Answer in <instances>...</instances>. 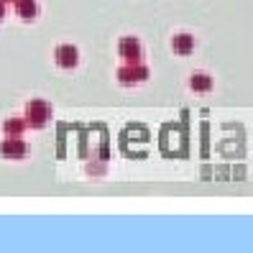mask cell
Segmentation results:
<instances>
[{"label":"cell","instance_id":"obj_1","mask_svg":"<svg viewBox=\"0 0 253 253\" xmlns=\"http://www.w3.org/2000/svg\"><path fill=\"white\" fill-rule=\"evenodd\" d=\"M161 151L164 156H184V130L179 126H164Z\"/></svg>","mask_w":253,"mask_h":253},{"label":"cell","instance_id":"obj_2","mask_svg":"<svg viewBox=\"0 0 253 253\" xmlns=\"http://www.w3.org/2000/svg\"><path fill=\"white\" fill-rule=\"evenodd\" d=\"M49 118H51V105H49V102H43V100H31V102H28V108H26V126L41 128V126L49 123Z\"/></svg>","mask_w":253,"mask_h":253},{"label":"cell","instance_id":"obj_3","mask_svg":"<svg viewBox=\"0 0 253 253\" xmlns=\"http://www.w3.org/2000/svg\"><path fill=\"white\" fill-rule=\"evenodd\" d=\"M115 77H118V82H123V84L143 82V80H148V67L141 64V62H133V64H126V67L118 69Z\"/></svg>","mask_w":253,"mask_h":253},{"label":"cell","instance_id":"obj_4","mask_svg":"<svg viewBox=\"0 0 253 253\" xmlns=\"http://www.w3.org/2000/svg\"><path fill=\"white\" fill-rule=\"evenodd\" d=\"M54 62H56L59 67H64V69L77 67V62H80L77 46H72V43H59V46L54 49Z\"/></svg>","mask_w":253,"mask_h":253},{"label":"cell","instance_id":"obj_5","mask_svg":"<svg viewBox=\"0 0 253 253\" xmlns=\"http://www.w3.org/2000/svg\"><path fill=\"white\" fill-rule=\"evenodd\" d=\"M118 51H121V56L126 59V64H133V62H141V41L138 39H133V36H126L118 41Z\"/></svg>","mask_w":253,"mask_h":253},{"label":"cell","instance_id":"obj_6","mask_svg":"<svg viewBox=\"0 0 253 253\" xmlns=\"http://www.w3.org/2000/svg\"><path fill=\"white\" fill-rule=\"evenodd\" d=\"M0 154H3L5 159H23L28 154V146L26 141H21L18 136H10L8 141L0 143Z\"/></svg>","mask_w":253,"mask_h":253},{"label":"cell","instance_id":"obj_7","mask_svg":"<svg viewBox=\"0 0 253 253\" xmlns=\"http://www.w3.org/2000/svg\"><path fill=\"white\" fill-rule=\"evenodd\" d=\"M171 46H174V51L179 56H189L192 51H195V39H192L189 34H176L171 39Z\"/></svg>","mask_w":253,"mask_h":253},{"label":"cell","instance_id":"obj_8","mask_svg":"<svg viewBox=\"0 0 253 253\" xmlns=\"http://www.w3.org/2000/svg\"><path fill=\"white\" fill-rule=\"evenodd\" d=\"M16 10H18V16L23 21H31L39 16V5H36V0H16Z\"/></svg>","mask_w":253,"mask_h":253},{"label":"cell","instance_id":"obj_9","mask_svg":"<svg viewBox=\"0 0 253 253\" xmlns=\"http://www.w3.org/2000/svg\"><path fill=\"white\" fill-rule=\"evenodd\" d=\"M189 87L195 92H210L212 90V80L207 77V74H192V77H189Z\"/></svg>","mask_w":253,"mask_h":253},{"label":"cell","instance_id":"obj_10","mask_svg":"<svg viewBox=\"0 0 253 253\" xmlns=\"http://www.w3.org/2000/svg\"><path fill=\"white\" fill-rule=\"evenodd\" d=\"M3 128H5L8 136H21V133L26 130V118H10Z\"/></svg>","mask_w":253,"mask_h":253},{"label":"cell","instance_id":"obj_11","mask_svg":"<svg viewBox=\"0 0 253 253\" xmlns=\"http://www.w3.org/2000/svg\"><path fill=\"white\" fill-rule=\"evenodd\" d=\"M3 16H5V0H0V21H3Z\"/></svg>","mask_w":253,"mask_h":253}]
</instances>
